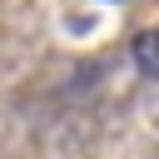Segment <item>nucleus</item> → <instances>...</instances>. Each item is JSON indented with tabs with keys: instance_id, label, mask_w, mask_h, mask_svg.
I'll list each match as a JSON object with an SVG mask.
<instances>
[{
	"instance_id": "obj_1",
	"label": "nucleus",
	"mask_w": 159,
	"mask_h": 159,
	"mask_svg": "<svg viewBox=\"0 0 159 159\" xmlns=\"http://www.w3.org/2000/svg\"><path fill=\"white\" fill-rule=\"evenodd\" d=\"M134 70L139 75H149V80H159V25H149V30H139L134 35Z\"/></svg>"
}]
</instances>
